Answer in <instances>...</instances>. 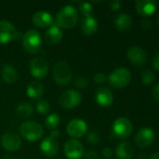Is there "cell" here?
<instances>
[{
	"label": "cell",
	"instance_id": "obj_1",
	"mask_svg": "<svg viewBox=\"0 0 159 159\" xmlns=\"http://www.w3.org/2000/svg\"><path fill=\"white\" fill-rule=\"evenodd\" d=\"M78 20V11L71 5L64 6L56 14V25L60 28L71 29L76 26Z\"/></svg>",
	"mask_w": 159,
	"mask_h": 159
},
{
	"label": "cell",
	"instance_id": "obj_2",
	"mask_svg": "<svg viewBox=\"0 0 159 159\" xmlns=\"http://www.w3.org/2000/svg\"><path fill=\"white\" fill-rule=\"evenodd\" d=\"M22 46L28 53H37L42 47V38L39 32L35 29L26 31L22 36Z\"/></svg>",
	"mask_w": 159,
	"mask_h": 159
},
{
	"label": "cell",
	"instance_id": "obj_3",
	"mask_svg": "<svg viewBox=\"0 0 159 159\" xmlns=\"http://www.w3.org/2000/svg\"><path fill=\"white\" fill-rule=\"evenodd\" d=\"M108 81L109 84L114 89L125 88L131 81V73L127 68L118 67L109 75Z\"/></svg>",
	"mask_w": 159,
	"mask_h": 159
},
{
	"label": "cell",
	"instance_id": "obj_4",
	"mask_svg": "<svg viewBox=\"0 0 159 159\" xmlns=\"http://www.w3.org/2000/svg\"><path fill=\"white\" fill-rule=\"evenodd\" d=\"M21 135L29 142H37L42 138L43 127L35 121H25L20 127Z\"/></svg>",
	"mask_w": 159,
	"mask_h": 159
},
{
	"label": "cell",
	"instance_id": "obj_5",
	"mask_svg": "<svg viewBox=\"0 0 159 159\" xmlns=\"http://www.w3.org/2000/svg\"><path fill=\"white\" fill-rule=\"evenodd\" d=\"M52 77L56 84L60 86L68 85L72 79V72L70 66L64 61L57 62L52 70Z\"/></svg>",
	"mask_w": 159,
	"mask_h": 159
},
{
	"label": "cell",
	"instance_id": "obj_6",
	"mask_svg": "<svg viewBox=\"0 0 159 159\" xmlns=\"http://www.w3.org/2000/svg\"><path fill=\"white\" fill-rule=\"evenodd\" d=\"M59 130L54 129L51 132L50 136L45 138L40 143V150L47 157H54L59 152V143L57 138L59 137Z\"/></svg>",
	"mask_w": 159,
	"mask_h": 159
},
{
	"label": "cell",
	"instance_id": "obj_7",
	"mask_svg": "<svg viewBox=\"0 0 159 159\" xmlns=\"http://www.w3.org/2000/svg\"><path fill=\"white\" fill-rule=\"evenodd\" d=\"M133 131L132 122L127 117H118L114 120L112 127V134L118 139L128 138Z\"/></svg>",
	"mask_w": 159,
	"mask_h": 159
},
{
	"label": "cell",
	"instance_id": "obj_8",
	"mask_svg": "<svg viewBox=\"0 0 159 159\" xmlns=\"http://www.w3.org/2000/svg\"><path fill=\"white\" fill-rule=\"evenodd\" d=\"M82 101V94L74 89H67L62 93L59 98V103L66 109H74L78 107Z\"/></svg>",
	"mask_w": 159,
	"mask_h": 159
},
{
	"label": "cell",
	"instance_id": "obj_9",
	"mask_svg": "<svg viewBox=\"0 0 159 159\" xmlns=\"http://www.w3.org/2000/svg\"><path fill=\"white\" fill-rule=\"evenodd\" d=\"M155 131L148 127L142 128L135 136V143L141 149L149 148L155 142Z\"/></svg>",
	"mask_w": 159,
	"mask_h": 159
},
{
	"label": "cell",
	"instance_id": "obj_10",
	"mask_svg": "<svg viewBox=\"0 0 159 159\" xmlns=\"http://www.w3.org/2000/svg\"><path fill=\"white\" fill-rule=\"evenodd\" d=\"M19 33L16 27L8 20H0V44L9 43L18 38Z\"/></svg>",
	"mask_w": 159,
	"mask_h": 159
},
{
	"label": "cell",
	"instance_id": "obj_11",
	"mask_svg": "<svg viewBox=\"0 0 159 159\" xmlns=\"http://www.w3.org/2000/svg\"><path fill=\"white\" fill-rule=\"evenodd\" d=\"M127 56L128 61L136 66L144 65L148 59L146 50L139 46L130 47L127 52Z\"/></svg>",
	"mask_w": 159,
	"mask_h": 159
},
{
	"label": "cell",
	"instance_id": "obj_12",
	"mask_svg": "<svg viewBox=\"0 0 159 159\" xmlns=\"http://www.w3.org/2000/svg\"><path fill=\"white\" fill-rule=\"evenodd\" d=\"M30 73L36 78H43L49 73V63L41 57H37L30 61Z\"/></svg>",
	"mask_w": 159,
	"mask_h": 159
},
{
	"label": "cell",
	"instance_id": "obj_13",
	"mask_svg": "<svg viewBox=\"0 0 159 159\" xmlns=\"http://www.w3.org/2000/svg\"><path fill=\"white\" fill-rule=\"evenodd\" d=\"M67 132L75 140L82 138L87 132V124L81 118H74L68 122L67 126Z\"/></svg>",
	"mask_w": 159,
	"mask_h": 159
},
{
	"label": "cell",
	"instance_id": "obj_14",
	"mask_svg": "<svg viewBox=\"0 0 159 159\" xmlns=\"http://www.w3.org/2000/svg\"><path fill=\"white\" fill-rule=\"evenodd\" d=\"M1 145L7 152H16L22 146V140L14 132H6L1 137Z\"/></svg>",
	"mask_w": 159,
	"mask_h": 159
},
{
	"label": "cell",
	"instance_id": "obj_15",
	"mask_svg": "<svg viewBox=\"0 0 159 159\" xmlns=\"http://www.w3.org/2000/svg\"><path fill=\"white\" fill-rule=\"evenodd\" d=\"M64 153L68 159H80L83 156V145L75 139L68 140L64 146Z\"/></svg>",
	"mask_w": 159,
	"mask_h": 159
},
{
	"label": "cell",
	"instance_id": "obj_16",
	"mask_svg": "<svg viewBox=\"0 0 159 159\" xmlns=\"http://www.w3.org/2000/svg\"><path fill=\"white\" fill-rule=\"evenodd\" d=\"M157 7V3L155 0H137L136 10L142 17H149L153 15Z\"/></svg>",
	"mask_w": 159,
	"mask_h": 159
},
{
	"label": "cell",
	"instance_id": "obj_17",
	"mask_svg": "<svg viewBox=\"0 0 159 159\" xmlns=\"http://www.w3.org/2000/svg\"><path fill=\"white\" fill-rule=\"evenodd\" d=\"M96 102L101 107H109L113 102V94L107 87H100L96 91Z\"/></svg>",
	"mask_w": 159,
	"mask_h": 159
},
{
	"label": "cell",
	"instance_id": "obj_18",
	"mask_svg": "<svg viewBox=\"0 0 159 159\" xmlns=\"http://www.w3.org/2000/svg\"><path fill=\"white\" fill-rule=\"evenodd\" d=\"M33 24L39 28L51 27L53 24V19L51 13L47 11H37L34 14L32 18Z\"/></svg>",
	"mask_w": 159,
	"mask_h": 159
},
{
	"label": "cell",
	"instance_id": "obj_19",
	"mask_svg": "<svg viewBox=\"0 0 159 159\" xmlns=\"http://www.w3.org/2000/svg\"><path fill=\"white\" fill-rule=\"evenodd\" d=\"M97 29H98V22L93 15L84 17L82 20L81 30L85 35L88 36L94 35L97 32Z\"/></svg>",
	"mask_w": 159,
	"mask_h": 159
},
{
	"label": "cell",
	"instance_id": "obj_20",
	"mask_svg": "<svg viewBox=\"0 0 159 159\" xmlns=\"http://www.w3.org/2000/svg\"><path fill=\"white\" fill-rule=\"evenodd\" d=\"M63 37V32L60 27L56 24H52L45 33V41L49 45H56L58 44Z\"/></svg>",
	"mask_w": 159,
	"mask_h": 159
},
{
	"label": "cell",
	"instance_id": "obj_21",
	"mask_svg": "<svg viewBox=\"0 0 159 159\" xmlns=\"http://www.w3.org/2000/svg\"><path fill=\"white\" fill-rule=\"evenodd\" d=\"M132 24H133L132 18L130 17L129 14L125 13V12H122L119 15H117V17L114 20L115 28L121 32L128 31L131 28Z\"/></svg>",
	"mask_w": 159,
	"mask_h": 159
},
{
	"label": "cell",
	"instance_id": "obj_22",
	"mask_svg": "<svg viewBox=\"0 0 159 159\" xmlns=\"http://www.w3.org/2000/svg\"><path fill=\"white\" fill-rule=\"evenodd\" d=\"M115 155L119 159H131L134 156V148L127 142L120 143L115 148Z\"/></svg>",
	"mask_w": 159,
	"mask_h": 159
},
{
	"label": "cell",
	"instance_id": "obj_23",
	"mask_svg": "<svg viewBox=\"0 0 159 159\" xmlns=\"http://www.w3.org/2000/svg\"><path fill=\"white\" fill-rule=\"evenodd\" d=\"M1 77L7 84H13L18 79V72L11 64H5L1 68Z\"/></svg>",
	"mask_w": 159,
	"mask_h": 159
},
{
	"label": "cell",
	"instance_id": "obj_24",
	"mask_svg": "<svg viewBox=\"0 0 159 159\" xmlns=\"http://www.w3.org/2000/svg\"><path fill=\"white\" fill-rule=\"evenodd\" d=\"M44 93V87L40 82L33 81L31 82L26 89V94L29 98L34 100H39Z\"/></svg>",
	"mask_w": 159,
	"mask_h": 159
},
{
	"label": "cell",
	"instance_id": "obj_25",
	"mask_svg": "<svg viewBox=\"0 0 159 159\" xmlns=\"http://www.w3.org/2000/svg\"><path fill=\"white\" fill-rule=\"evenodd\" d=\"M16 114L21 118H28L33 115V107L28 102L20 103L16 108Z\"/></svg>",
	"mask_w": 159,
	"mask_h": 159
},
{
	"label": "cell",
	"instance_id": "obj_26",
	"mask_svg": "<svg viewBox=\"0 0 159 159\" xmlns=\"http://www.w3.org/2000/svg\"><path fill=\"white\" fill-rule=\"evenodd\" d=\"M60 116L57 114H51L45 120V125L47 129L54 130L60 124Z\"/></svg>",
	"mask_w": 159,
	"mask_h": 159
},
{
	"label": "cell",
	"instance_id": "obj_27",
	"mask_svg": "<svg viewBox=\"0 0 159 159\" xmlns=\"http://www.w3.org/2000/svg\"><path fill=\"white\" fill-rule=\"evenodd\" d=\"M141 78H142V83L144 85L149 86V85L153 84L154 81L156 80V75H155V73L152 70L145 69V70H143L142 72Z\"/></svg>",
	"mask_w": 159,
	"mask_h": 159
},
{
	"label": "cell",
	"instance_id": "obj_28",
	"mask_svg": "<svg viewBox=\"0 0 159 159\" xmlns=\"http://www.w3.org/2000/svg\"><path fill=\"white\" fill-rule=\"evenodd\" d=\"M36 109H37V113H39L40 115H47L50 112L51 107H50V104L48 102L39 100L36 104Z\"/></svg>",
	"mask_w": 159,
	"mask_h": 159
},
{
	"label": "cell",
	"instance_id": "obj_29",
	"mask_svg": "<svg viewBox=\"0 0 159 159\" xmlns=\"http://www.w3.org/2000/svg\"><path fill=\"white\" fill-rule=\"evenodd\" d=\"M79 8H80L81 13L84 17L92 16V13H93V6L90 3H88V2H82L80 4Z\"/></svg>",
	"mask_w": 159,
	"mask_h": 159
},
{
	"label": "cell",
	"instance_id": "obj_30",
	"mask_svg": "<svg viewBox=\"0 0 159 159\" xmlns=\"http://www.w3.org/2000/svg\"><path fill=\"white\" fill-rule=\"evenodd\" d=\"M87 142L92 145L98 144L100 142V136L96 131H91L87 134Z\"/></svg>",
	"mask_w": 159,
	"mask_h": 159
},
{
	"label": "cell",
	"instance_id": "obj_31",
	"mask_svg": "<svg viewBox=\"0 0 159 159\" xmlns=\"http://www.w3.org/2000/svg\"><path fill=\"white\" fill-rule=\"evenodd\" d=\"M74 85L79 89H85L88 86V80L85 77L78 76L74 79Z\"/></svg>",
	"mask_w": 159,
	"mask_h": 159
},
{
	"label": "cell",
	"instance_id": "obj_32",
	"mask_svg": "<svg viewBox=\"0 0 159 159\" xmlns=\"http://www.w3.org/2000/svg\"><path fill=\"white\" fill-rule=\"evenodd\" d=\"M94 81L97 85H101L106 81V75L103 73H97L94 75Z\"/></svg>",
	"mask_w": 159,
	"mask_h": 159
},
{
	"label": "cell",
	"instance_id": "obj_33",
	"mask_svg": "<svg viewBox=\"0 0 159 159\" xmlns=\"http://www.w3.org/2000/svg\"><path fill=\"white\" fill-rule=\"evenodd\" d=\"M141 26L143 30H150L153 26V23H152V20L150 19H143L141 22Z\"/></svg>",
	"mask_w": 159,
	"mask_h": 159
},
{
	"label": "cell",
	"instance_id": "obj_34",
	"mask_svg": "<svg viewBox=\"0 0 159 159\" xmlns=\"http://www.w3.org/2000/svg\"><path fill=\"white\" fill-rule=\"evenodd\" d=\"M85 159H98V154L95 150H89L84 155Z\"/></svg>",
	"mask_w": 159,
	"mask_h": 159
},
{
	"label": "cell",
	"instance_id": "obj_35",
	"mask_svg": "<svg viewBox=\"0 0 159 159\" xmlns=\"http://www.w3.org/2000/svg\"><path fill=\"white\" fill-rule=\"evenodd\" d=\"M110 7H111L112 10L116 11V10L120 9V7H122V2L120 0H113L110 3Z\"/></svg>",
	"mask_w": 159,
	"mask_h": 159
},
{
	"label": "cell",
	"instance_id": "obj_36",
	"mask_svg": "<svg viewBox=\"0 0 159 159\" xmlns=\"http://www.w3.org/2000/svg\"><path fill=\"white\" fill-rule=\"evenodd\" d=\"M152 66L155 70L159 71V52H157L152 59Z\"/></svg>",
	"mask_w": 159,
	"mask_h": 159
},
{
	"label": "cell",
	"instance_id": "obj_37",
	"mask_svg": "<svg viewBox=\"0 0 159 159\" xmlns=\"http://www.w3.org/2000/svg\"><path fill=\"white\" fill-rule=\"evenodd\" d=\"M152 95L155 98V100H157V102H159V82L157 84L155 85V87L152 89Z\"/></svg>",
	"mask_w": 159,
	"mask_h": 159
},
{
	"label": "cell",
	"instance_id": "obj_38",
	"mask_svg": "<svg viewBox=\"0 0 159 159\" xmlns=\"http://www.w3.org/2000/svg\"><path fill=\"white\" fill-rule=\"evenodd\" d=\"M102 156L105 157V158H111L112 156V151L110 147H105L103 148L102 150Z\"/></svg>",
	"mask_w": 159,
	"mask_h": 159
},
{
	"label": "cell",
	"instance_id": "obj_39",
	"mask_svg": "<svg viewBox=\"0 0 159 159\" xmlns=\"http://www.w3.org/2000/svg\"><path fill=\"white\" fill-rule=\"evenodd\" d=\"M149 159H159V152H156V153L152 154Z\"/></svg>",
	"mask_w": 159,
	"mask_h": 159
},
{
	"label": "cell",
	"instance_id": "obj_40",
	"mask_svg": "<svg viewBox=\"0 0 159 159\" xmlns=\"http://www.w3.org/2000/svg\"><path fill=\"white\" fill-rule=\"evenodd\" d=\"M157 25L159 26V15L157 16Z\"/></svg>",
	"mask_w": 159,
	"mask_h": 159
}]
</instances>
